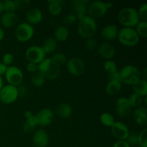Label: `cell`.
<instances>
[{"mask_svg":"<svg viewBox=\"0 0 147 147\" xmlns=\"http://www.w3.org/2000/svg\"><path fill=\"white\" fill-rule=\"evenodd\" d=\"M3 11H4V4L2 1H0V14L3 12Z\"/></svg>","mask_w":147,"mask_h":147,"instance_id":"50","label":"cell"},{"mask_svg":"<svg viewBox=\"0 0 147 147\" xmlns=\"http://www.w3.org/2000/svg\"><path fill=\"white\" fill-rule=\"evenodd\" d=\"M120 72L121 83L134 86L142 79L141 72L136 66L127 65L121 68Z\"/></svg>","mask_w":147,"mask_h":147,"instance_id":"5","label":"cell"},{"mask_svg":"<svg viewBox=\"0 0 147 147\" xmlns=\"http://www.w3.org/2000/svg\"><path fill=\"white\" fill-rule=\"evenodd\" d=\"M27 20L31 25L37 24L40 23L42 20V12L38 8H32L27 11L26 14Z\"/></svg>","mask_w":147,"mask_h":147,"instance_id":"20","label":"cell"},{"mask_svg":"<svg viewBox=\"0 0 147 147\" xmlns=\"http://www.w3.org/2000/svg\"><path fill=\"white\" fill-rule=\"evenodd\" d=\"M107 7L106 2L101 1H95L90 3V5L88 7L87 13L92 18L98 19L103 17L107 12Z\"/></svg>","mask_w":147,"mask_h":147,"instance_id":"11","label":"cell"},{"mask_svg":"<svg viewBox=\"0 0 147 147\" xmlns=\"http://www.w3.org/2000/svg\"><path fill=\"white\" fill-rule=\"evenodd\" d=\"M66 67L69 73L73 76H80L85 71V65L83 60L78 57H70L66 62Z\"/></svg>","mask_w":147,"mask_h":147,"instance_id":"10","label":"cell"},{"mask_svg":"<svg viewBox=\"0 0 147 147\" xmlns=\"http://www.w3.org/2000/svg\"><path fill=\"white\" fill-rule=\"evenodd\" d=\"M100 121L103 125L107 127H111L113 123H115L114 117L113 115L108 112H104L100 116Z\"/></svg>","mask_w":147,"mask_h":147,"instance_id":"30","label":"cell"},{"mask_svg":"<svg viewBox=\"0 0 147 147\" xmlns=\"http://www.w3.org/2000/svg\"><path fill=\"white\" fill-rule=\"evenodd\" d=\"M15 3L17 9H24L29 7L30 1V0H15Z\"/></svg>","mask_w":147,"mask_h":147,"instance_id":"40","label":"cell"},{"mask_svg":"<svg viewBox=\"0 0 147 147\" xmlns=\"http://www.w3.org/2000/svg\"><path fill=\"white\" fill-rule=\"evenodd\" d=\"M33 116V113H32L31 111H27L24 113V116H25V119H29V118H30L31 116Z\"/></svg>","mask_w":147,"mask_h":147,"instance_id":"48","label":"cell"},{"mask_svg":"<svg viewBox=\"0 0 147 147\" xmlns=\"http://www.w3.org/2000/svg\"><path fill=\"white\" fill-rule=\"evenodd\" d=\"M26 67H27V70L30 73H35L38 72V65L37 64H34V63H28Z\"/></svg>","mask_w":147,"mask_h":147,"instance_id":"44","label":"cell"},{"mask_svg":"<svg viewBox=\"0 0 147 147\" xmlns=\"http://www.w3.org/2000/svg\"><path fill=\"white\" fill-rule=\"evenodd\" d=\"M86 46L88 49H90V50H93V49L96 48L97 47V42L93 37H90V38H88L86 40Z\"/></svg>","mask_w":147,"mask_h":147,"instance_id":"42","label":"cell"},{"mask_svg":"<svg viewBox=\"0 0 147 147\" xmlns=\"http://www.w3.org/2000/svg\"><path fill=\"white\" fill-rule=\"evenodd\" d=\"M77 20V17L75 14H69L66 15L63 19V22L65 24H72Z\"/></svg>","mask_w":147,"mask_h":147,"instance_id":"41","label":"cell"},{"mask_svg":"<svg viewBox=\"0 0 147 147\" xmlns=\"http://www.w3.org/2000/svg\"><path fill=\"white\" fill-rule=\"evenodd\" d=\"M2 87H3V80H2V78L0 77V90H1Z\"/></svg>","mask_w":147,"mask_h":147,"instance_id":"52","label":"cell"},{"mask_svg":"<svg viewBox=\"0 0 147 147\" xmlns=\"http://www.w3.org/2000/svg\"><path fill=\"white\" fill-rule=\"evenodd\" d=\"M134 119L139 125L146 126L147 125V109L146 107L140 106L134 111Z\"/></svg>","mask_w":147,"mask_h":147,"instance_id":"21","label":"cell"},{"mask_svg":"<svg viewBox=\"0 0 147 147\" xmlns=\"http://www.w3.org/2000/svg\"><path fill=\"white\" fill-rule=\"evenodd\" d=\"M126 142L129 146H134L138 144V134L134 132H129V136L126 138Z\"/></svg>","mask_w":147,"mask_h":147,"instance_id":"37","label":"cell"},{"mask_svg":"<svg viewBox=\"0 0 147 147\" xmlns=\"http://www.w3.org/2000/svg\"><path fill=\"white\" fill-rule=\"evenodd\" d=\"M73 113V108L69 103H60L55 109V114L62 119H67Z\"/></svg>","mask_w":147,"mask_h":147,"instance_id":"22","label":"cell"},{"mask_svg":"<svg viewBox=\"0 0 147 147\" xmlns=\"http://www.w3.org/2000/svg\"><path fill=\"white\" fill-rule=\"evenodd\" d=\"M5 78L9 85L17 87L22 85L24 79V75L21 69L17 66L10 65L7 67L5 74Z\"/></svg>","mask_w":147,"mask_h":147,"instance_id":"7","label":"cell"},{"mask_svg":"<svg viewBox=\"0 0 147 147\" xmlns=\"http://www.w3.org/2000/svg\"><path fill=\"white\" fill-rule=\"evenodd\" d=\"M8 66L5 65L4 63H0V77L3 76V75L5 74L6 71H7V69Z\"/></svg>","mask_w":147,"mask_h":147,"instance_id":"47","label":"cell"},{"mask_svg":"<svg viewBox=\"0 0 147 147\" xmlns=\"http://www.w3.org/2000/svg\"><path fill=\"white\" fill-rule=\"evenodd\" d=\"M134 93L145 97L147 95V82L144 79H141L139 82L133 86Z\"/></svg>","mask_w":147,"mask_h":147,"instance_id":"27","label":"cell"},{"mask_svg":"<svg viewBox=\"0 0 147 147\" xmlns=\"http://www.w3.org/2000/svg\"><path fill=\"white\" fill-rule=\"evenodd\" d=\"M99 55L106 60H111L116 55V50L112 45L109 42H103L98 48Z\"/></svg>","mask_w":147,"mask_h":147,"instance_id":"17","label":"cell"},{"mask_svg":"<svg viewBox=\"0 0 147 147\" xmlns=\"http://www.w3.org/2000/svg\"><path fill=\"white\" fill-rule=\"evenodd\" d=\"M14 60V57L11 53H7L3 55L2 57V63L5 65L10 66Z\"/></svg>","mask_w":147,"mask_h":147,"instance_id":"39","label":"cell"},{"mask_svg":"<svg viewBox=\"0 0 147 147\" xmlns=\"http://www.w3.org/2000/svg\"><path fill=\"white\" fill-rule=\"evenodd\" d=\"M3 4L5 12H14L17 9L15 0H5L3 1Z\"/></svg>","mask_w":147,"mask_h":147,"instance_id":"34","label":"cell"},{"mask_svg":"<svg viewBox=\"0 0 147 147\" xmlns=\"http://www.w3.org/2000/svg\"><path fill=\"white\" fill-rule=\"evenodd\" d=\"M138 144L140 147H147V129L146 128L138 134Z\"/></svg>","mask_w":147,"mask_h":147,"instance_id":"33","label":"cell"},{"mask_svg":"<svg viewBox=\"0 0 147 147\" xmlns=\"http://www.w3.org/2000/svg\"><path fill=\"white\" fill-rule=\"evenodd\" d=\"M111 133L118 141H126L129 134V130L124 123L121 121L115 122L111 126Z\"/></svg>","mask_w":147,"mask_h":147,"instance_id":"13","label":"cell"},{"mask_svg":"<svg viewBox=\"0 0 147 147\" xmlns=\"http://www.w3.org/2000/svg\"><path fill=\"white\" fill-rule=\"evenodd\" d=\"M88 3V0H76L72 1V5L75 11L74 14L77 19L80 20L87 15Z\"/></svg>","mask_w":147,"mask_h":147,"instance_id":"16","label":"cell"},{"mask_svg":"<svg viewBox=\"0 0 147 147\" xmlns=\"http://www.w3.org/2000/svg\"><path fill=\"white\" fill-rule=\"evenodd\" d=\"M130 147H140L139 146H130Z\"/></svg>","mask_w":147,"mask_h":147,"instance_id":"53","label":"cell"},{"mask_svg":"<svg viewBox=\"0 0 147 147\" xmlns=\"http://www.w3.org/2000/svg\"><path fill=\"white\" fill-rule=\"evenodd\" d=\"M50 58L53 60L54 62H55L57 65H63L65 63H66L67 62V57H66L65 55L63 54L62 53H56L55 54L53 55Z\"/></svg>","mask_w":147,"mask_h":147,"instance_id":"36","label":"cell"},{"mask_svg":"<svg viewBox=\"0 0 147 147\" xmlns=\"http://www.w3.org/2000/svg\"><path fill=\"white\" fill-rule=\"evenodd\" d=\"M118 21L123 27H136L140 21L138 11L133 7H123L118 13Z\"/></svg>","mask_w":147,"mask_h":147,"instance_id":"1","label":"cell"},{"mask_svg":"<svg viewBox=\"0 0 147 147\" xmlns=\"http://www.w3.org/2000/svg\"><path fill=\"white\" fill-rule=\"evenodd\" d=\"M121 87V82L109 80L106 86V92L109 96H114L120 92Z\"/></svg>","mask_w":147,"mask_h":147,"instance_id":"23","label":"cell"},{"mask_svg":"<svg viewBox=\"0 0 147 147\" xmlns=\"http://www.w3.org/2000/svg\"><path fill=\"white\" fill-rule=\"evenodd\" d=\"M109 80H115V81H119L121 82V78L120 72L116 71L113 73L109 74Z\"/></svg>","mask_w":147,"mask_h":147,"instance_id":"43","label":"cell"},{"mask_svg":"<svg viewBox=\"0 0 147 147\" xmlns=\"http://www.w3.org/2000/svg\"><path fill=\"white\" fill-rule=\"evenodd\" d=\"M34 116L37 119L39 126H42V127L51 124L54 119V113L51 109L48 108L41 109Z\"/></svg>","mask_w":147,"mask_h":147,"instance_id":"12","label":"cell"},{"mask_svg":"<svg viewBox=\"0 0 147 147\" xmlns=\"http://www.w3.org/2000/svg\"><path fill=\"white\" fill-rule=\"evenodd\" d=\"M127 99L131 108L140 107L143 102V97L135 93H132L129 98H127Z\"/></svg>","mask_w":147,"mask_h":147,"instance_id":"29","label":"cell"},{"mask_svg":"<svg viewBox=\"0 0 147 147\" xmlns=\"http://www.w3.org/2000/svg\"><path fill=\"white\" fill-rule=\"evenodd\" d=\"M19 97L17 87L11 85L3 86L0 90V101L4 104H11L17 100Z\"/></svg>","mask_w":147,"mask_h":147,"instance_id":"8","label":"cell"},{"mask_svg":"<svg viewBox=\"0 0 147 147\" xmlns=\"http://www.w3.org/2000/svg\"><path fill=\"white\" fill-rule=\"evenodd\" d=\"M49 3L48 11L52 15L58 16L61 14L63 7H62V3L63 1L60 0H52V1H47Z\"/></svg>","mask_w":147,"mask_h":147,"instance_id":"26","label":"cell"},{"mask_svg":"<svg viewBox=\"0 0 147 147\" xmlns=\"http://www.w3.org/2000/svg\"><path fill=\"white\" fill-rule=\"evenodd\" d=\"M42 48L45 54H53L57 50V41L53 37H49L45 40Z\"/></svg>","mask_w":147,"mask_h":147,"instance_id":"25","label":"cell"},{"mask_svg":"<svg viewBox=\"0 0 147 147\" xmlns=\"http://www.w3.org/2000/svg\"><path fill=\"white\" fill-rule=\"evenodd\" d=\"M136 32H137L139 37H142L145 38L147 36V22L139 21L136 25Z\"/></svg>","mask_w":147,"mask_h":147,"instance_id":"32","label":"cell"},{"mask_svg":"<svg viewBox=\"0 0 147 147\" xmlns=\"http://www.w3.org/2000/svg\"><path fill=\"white\" fill-rule=\"evenodd\" d=\"M32 143L35 147H46L49 143V135L44 129H38L33 134Z\"/></svg>","mask_w":147,"mask_h":147,"instance_id":"15","label":"cell"},{"mask_svg":"<svg viewBox=\"0 0 147 147\" xmlns=\"http://www.w3.org/2000/svg\"><path fill=\"white\" fill-rule=\"evenodd\" d=\"M138 14L140 20L142 21L146 22L147 20V3H144L139 7V10H137Z\"/></svg>","mask_w":147,"mask_h":147,"instance_id":"38","label":"cell"},{"mask_svg":"<svg viewBox=\"0 0 147 147\" xmlns=\"http://www.w3.org/2000/svg\"><path fill=\"white\" fill-rule=\"evenodd\" d=\"M26 58L29 63H32L39 65L46 58V54L42 47L33 45L28 47L25 53Z\"/></svg>","mask_w":147,"mask_h":147,"instance_id":"9","label":"cell"},{"mask_svg":"<svg viewBox=\"0 0 147 147\" xmlns=\"http://www.w3.org/2000/svg\"><path fill=\"white\" fill-rule=\"evenodd\" d=\"M38 123H37V119H36L35 116L33 115L30 118L26 119L25 122L23 125V131L26 133H30L35 129Z\"/></svg>","mask_w":147,"mask_h":147,"instance_id":"28","label":"cell"},{"mask_svg":"<svg viewBox=\"0 0 147 147\" xmlns=\"http://www.w3.org/2000/svg\"><path fill=\"white\" fill-rule=\"evenodd\" d=\"M45 78L40 74L39 72L34 73L31 78V83L34 86L37 88H40L44 85Z\"/></svg>","mask_w":147,"mask_h":147,"instance_id":"31","label":"cell"},{"mask_svg":"<svg viewBox=\"0 0 147 147\" xmlns=\"http://www.w3.org/2000/svg\"><path fill=\"white\" fill-rule=\"evenodd\" d=\"M38 72L45 78L53 80L58 77L60 73V65L50 57L45 58L38 65Z\"/></svg>","mask_w":147,"mask_h":147,"instance_id":"2","label":"cell"},{"mask_svg":"<svg viewBox=\"0 0 147 147\" xmlns=\"http://www.w3.org/2000/svg\"><path fill=\"white\" fill-rule=\"evenodd\" d=\"M98 26L96 20L89 15L85 16L82 19L79 20L78 25V34L83 38H90L96 33Z\"/></svg>","mask_w":147,"mask_h":147,"instance_id":"3","label":"cell"},{"mask_svg":"<svg viewBox=\"0 0 147 147\" xmlns=\"http://www.w3.org/2000/svg\"><path fill=\"white\" fill-rule=\"evenodd\" d=\"M17 89H18L19 96H20L21 97H24V96L27 95V88L24 86L20 85V86H19V88H17Z\"/></svg>","mask_w":147,"mask_h":147,"instance_id":"45","label":"cell"},{"mask_svg":"<svg viewBox=\"0 0 147 147\" xmlns=\"http://www.w3.org/2000/svg\"><path fill=\"white\" fill-rule=\"evenodd\" d=\"M4 30H3V29H1V27H0V42L4 39Z\"/></svg>","mask_w":147,"mask_h":147,"instance_id":"49","label":"cell"},{"mask_svg":"<svg viewBox=\"0 0 147 147\" xmlns=\"http://www.w3.org/2000/svg\"><path fill=\"white\" fill-rule=\"evenodd\" d=\"M118 33H119V30L116 25L108 24L101 30L100 35L105 40L112 41V40H114L115 39L117 38Z\"/></svg>","mask_w":147,"mask_h":147,"instance_id":"19","label":"cell"},{"mask_svg":"<svg viewBox=\"0 0 147 147\" xmlns=\"http://www.w3.org/2000/svg\"><path fill=\"white\" fill-rule=\"evenodd\" d=\"M117 37L121 44L126 47H134L139 41V36L133 27L121 28L119 31Z\"/></svg>","mask_w":147,"mask_h":147,"instance_id":"4","label":"cell"},{"mask_svg":"<svg viewBox=\"0 0 147 147\" xmlns=\"http://www.w3.org/2000/svg\"><path fill=\"white\" fill-rule=\"evenodd\" d=\"M103 67H104L105 71L107 72L109 74H111V73H113L114 72L117 71V65H116V63L114 61H113L112 60H106L104 63Z\"/></svg>","mask_w":147,"mask_h":147,"instance_id":"35","label":"cell"},{"mask_svg":"<svg viewBox=\"0 0 147 147\" xmlns=\"http://www.w3.org/2000/svg\"><path fill=\"white\" fill-rule=\"evenodd\" d=\"M113 147H130L126 141H117L113 144Z\"/></svg>","mask_w":147,"mask_h":147,"instance_id":"46","label":"cell"},{"mask_svg":"<svg viewBox=\"0 0 147 147\" xmlns=\"http://www.w3.org/2000/svg\"><path fill=\"white\" fill-rule=\"evenodd\" d=\"M34 29L32 25L28 22H22L16 27L14 35L19 42H24L30 40L33 37Z\"/></svg>","mask_w":147,"mask_h":147,"instance_id":"6","label":"cell"},{"mask_svg":"<svg viewBox=\"0 0 147 147\" xmlns=\"http://www.w3.org/2000/svg\"><path fill=\"white\" fill-rule=\"evenodd\" d=\"M106 7H107L108 9H110V8H111L112 6H113V4H112V3H111V2H107V3L106 2Z\"/></svg>","mask_w":147,"mask_h":147,"instance_id":"51","label":"cell"},{"mask_svg":"<svg viewBox=\"0 0 147 147\" xmlns=\"http://www.w3.org/2000/svg\"><path fill=\"white\" fill-rule=\"evenodd\" d=\"M116 112L119 116L126 118L131 113V106L128 101L127 98L120 97L117 99L116 103Z\"/></svg>","mask_w":147,"mask_h":147,"instance_id":"14","label":"cell"},{"mask_svg":"<svg viewBox=\"0 0 147 147\" xmlns=\"http://www.w3.org/2000/svg\"><path fill=\"white\" fill-rule=\"evenodd\" d=\"M54 36L56 41L65 42V40H67V38H68L69 31L65 26H58V27L55 30Z\"/></svg>","mask_w":147,"mask_h":147,"instance_id":"24","label":"cell"},{"mask_svg":"<svg viewBox=\"0 0 147 147\" xmlns=\"http://www.w3.org/2000/svg\"><path fill=\"white\" fill-rule=\"evenodd\" d=\"M1 24L5 28H11L19 21L18 15L15 12H4L0 19Z\"/></svg>","mask_w":147,"mask_h":147,"instance_id":"18","label":"cell"}]
</instances>
